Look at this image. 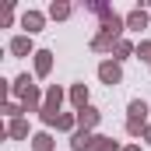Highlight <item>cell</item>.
I'll list each match as a JSON object with an SVG mask.
<instances>
[{
  "label": "cell",
  "mask_w": 151,
  "mask_h": 151,
  "mask_svg": "<svg viewBox=\"0 0 151 151\" xmlns=\"http://www.w3.org/2000/svg\"><path fill=\"white\" fill-rule=\"evenodd\" d=\"M32 148L35 151H53V137H49V134H35V137H32Z\"/></svg>",
  "instance_id": "obj_12"
},
{
  "label": "cell",
  "mask_w": 151,
  "mask_h": 151,
  "mask_svg": "<svg viewBox=\"0 0 151 151\" xmlns=\"http://www.w3.org/2000/svg\"><path fill=\"white\" fill-rule=\"evenodd\" d=\"M99 77H102L106 84H119V81H123V70H119L116 60H106V63H99Z\"/></svg>",
  "instance_id": "obj_4"
},
{
  "label": "cell",
  "mask_w": 151,
  "mask_h": 151,
  "mask_svg": "<svg viewBox=\"0 0 151 151\" xmlns=\"http://www.w3.org/2000/svg\"><path fill=\"white\" fill-rule=\"evenodd\" d=\"M91 144H95V137L88 130H74V137H70V148L74 151H91Z\"/></svg>",
  "instance_id": "obj_7"
},
{
  "label": "cell",
  "mask_w": 151,
  "mask_h": 151,
  "mask_svg": "<svg viewBox=\"0 0 151 151\" xmlns=\"http://www.w3.org/2000/svg\"><path fill=\"white\" fill-rule=\"evenodd\" d=\"M60 102H63V88H49L46 91V102H42V109H39V116H42V123H60Z\"/></svg>",
  "instance_id": "obj_1"
},
{
  "label": "cell",
  "mask_w": 151,
  "mask_h": 151,
  "mask_svg": "<svg viewBox=\"0 0 151 151\" xmlns=\"http://www.w3.org/2000/svg\"><path fill=\"white\" fill-rule=\"evenodd\" d=\"M11 53H14V56H28V53H32V39H28V35H18L14 42H11Z\"/></svg>",
  "instance_id": "obj_10"
},
{
  "label": "cell",
  "mask_w": 151,
  "mask_h": 151,
  "mask_svg": "<svg viewBox=\"0 0 151 151\" xmlns=\"http://www.w3.org/2000/svg\"><path fill=\"white\" fill-rule=\"evenodd\" d=\"M123 151H141V148H137V144H127V148H123Z\"/></svg>",
  "instance_id": "obj_20"
},
{
  "label": "cell",
  "mask_w": 151,
  "mask_h": 151,
  "mask_svg": "<svg viewBox=\"0 0 151 151\" xmlns=\"http://www.w3.org/2000/svg\"><path fill=\"white\" fill-rule=\"evenodd\" d=\"M21 109H25V106H14V102H7V106H4V113H7V116H14V119L21 116Z\"/></svg>",
  "instance_id": "obj_19"
},
{
  "label": "cell",
  "mask_w": 151,
  "mask_h": 151,
  "mask_svg": "<svg viewBox=\"0 0 151 151\" xmlns=\"http://www.w3.org/2000/svg\"><path fill=\"white\" fill-rule=\"evenodd\" d=\"M144 137H148V141H151V127H148V130H144Z\"/></svg>",
  "instance_id": "obj_21"
},
{
  "label": "cell",
  "mask_w": 151,
  "mask_h": 151,
  "mask_svg": "<svg viewBox=\"0 0 151 151\" xmlns=\"http://www.w3.org/2000/svg\"><path fill=\"white\" fill-rule=\"evenodd\" d=\"M127 28H134V32H141V28H148V11H130L127 14Z\"/></svg>",
  "instance_id": "obj_9"
},
{
  "label": "cell",
  "mask_w": 151,
  "mask_h": 151,
  "mask_svg": "<svg viewBox=\"0 0 151 151\" xmlns=\"http://www.w3.org/2000/svg\"><path fill=\"white\" fill-rule=\"evenodd\" d=\"M49 67H53V53H49V49H39V53H35V74L46 77Z\"/></svg>",
  "instance_id": "obj_8"
},
{
  "label": "cell",
  "mask_w": 151,
  "mask_h": 151,
  "mask_svg": "<svg viewBox=\"0 0 151 151\" xmlns=\"http://www.w3.org/2000/svg\"><path fill=\"white\" fill-rule=\"evenodd\" d=\"M113 53H116V60H123V56H127V53H137V49H134V46H130V42H119V46H116Z\"/></svg>",
  "instance_id": "obj_16"
},
{
  "label": "cell",
  "mask_w": 151,
  "mask_h": 151,
  "mask_svg": "<svg viewBox=\"0 0 151 151\" xmlns=\"http://www.w3.org/2000/svg\"><path fill=\"white\" fill-rule=\"evenodd\" d=\"M144 119H148V102H144V99H134V102H130V119H127V130L137 137L141 130H148V127H144Z\"/></svg>",
  "instance_id": "obj_3"
},
{
  "label": "cell",
  "mask_w": 151,
  "mask_h": 151,
  "mask_svg": "<svg viewBox=\"0 0 151 151\" xmlns=\"http://www.w3.org/2000/svg\"><path fill=\"white\" fill-rule=\"evenodd\" d=\"M14 95L21 99L25 113H28V109H42V106H39V88L32 84V77H28V74H21L18 81H14Z\"/></svg>",
  "instance_id": "obj_2"
},
{
  "label": "cell",
  "mask_w": 151,
  "mask_h": 151,
  "mask_svg": "<svg viewBox=\"0 0 151 151\" xmlns=\"http://www.w3.org/2000/svg\"><path fill=\"white\" fill-rule=\"evenodd\" d=\"M91 151H119V144H116L113 137H95V144H91Z\"/></svg>",
  "instance_id": "obj_13"
},
{
  "label": "cell",
  "mask_w": 151,
  "mask_h": 151,
  "mask_svg": "<svg viewBox=\"0 0 151 151\" xmlns=\"http://www.w3.org/2000/svg\"><path fill=\"white\" fill-rule=\"evenodd\" d=\"M11 137H28V123L25 119H11V130H7Z\"/></svg>",
  "instance_id": "obj_14"
},
{
  "label": "cell",
  "mask_w": 151,
  "mask_h": 151,
  "mask_svg": "<svg viewBox=\"0 0 151 151\" xmlns=\"http://www.w3.org/2000/svg\"><path fill=\"white\" fill-rule=\"evenodd\" d=\"M95 123H99V109H91V106L77 109V127H81V130H91Z\"/></svg>",
  "instance_id": "obj_6"
},
{
  "label": "cell",
  "mask_w": 151,
  "mask_h": 151,
  "mask_svg": "<svg viewBox=\"0 0 151 151\" xmlns=\"http://www.w3.org/2000/svg\"><path fill=\"white\" fill-rule=\"evenodd\" d=\"M70 102H74L77 109L88 106V88H84V84H74V88H70Z\"/></svg>",
  "instance_id": "obj_11"
},
{
  "label": "cell",
  "mask_w": 151,
  "mask_h": 151,
  "mask_svg": "<svg viewBox=\"0 0 151 151\" xmlns=\"http://www.w3.org/2000/svg\"><path fill=\"white\" fill-rule=\"evenodd\" d=\"M70 14V4H53L49 7V18H67Z\"/></svg>",
  "instance_id": "obj_15"
},
{
  "label": "cell",
  "mask_w": 151,
  "mask_h": 151,
  "mask_svg": "<svg viewBox=\"0 0 151 151\" xmlns=\"http://www.w3.org/2000/svg\"><path fill=\"white\" fill-rule=\"evenodd\" d=\"M137 60H151V42H141L137 46Z\"/></svg>",
  "instance_id": "obj_18"
},
{
  "label": "cell",
  "mask_w": 151,
  "mask_h": 151,
  "mask_svg": "<svg viewBox=\"0 0 151 151\" xmlns=\"http://www.w3.org/2000/svg\"><path fill=\"white\" fill-rule=\"evenodd\" d=\"M42 21H46V18H42L39 11H25V14H21V28H25L28 35H32V32H39V28H42Z\"/></svg>",
  "instance_id": "obj_5"
},
{
  "label": "cell",
  "mask_w": 151,
  "mask_h": 151,
  "mask_svg": "<svg viewBox=\"0 0 151 151\" xmlns=\"http://www.w3.org/2000/svg\"><path fill=\"white\" fill-rule=\"evenodd\" d=\"M74 123H77V116H60V123H56V127H60V130H74Z\"/></svg>",
  "instance_id": "obj_17"
}]
</instances>
